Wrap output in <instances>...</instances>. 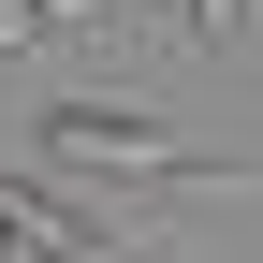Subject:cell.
I'll use <instances>...</instances> for the list:
<instances>
[{
	"mask_svg": "<svg viewBox=\"0 0 263 263\" xmlns=\"http://www.w3.org/2000/svg\"><path fill=\"white\" fill-rule=\"evenodd\" d=\"M59 15H88V0H29V29H59Z\"/></svg>",
	"mask_w": 263,
	"mask_h": 263,
	"instance_id": "obj_5",
	"label": "cell"
},
{
	"mask_svg": "<svg viewBox=\"0 0 263 263\" xmlns=\"http://www.w3.org/2000/svg\"><path fill=\"white\" fill-rule=\"evenodd\" d=\"M44 161L59 176H234V161L176 146V132L132 117V103H44Z\"/></svg>",
	"mask_w": 263,
	"mask_h": 263,
	"instance_id": "obj_1",
	"label": "cell"
},
{
	"mask_svg": "<svg viewBox=\"0 0 263 263\" xmlns=\"http://www.w3.org/2000/svg\"><path fill=\"white\" fill-rule=\"evenodd\" d=\"M15 44H29V0H0V59H15Z\"/></svg>",
	"mask_w": 263,
	"mask_h": 263,
	"instance_id": "obj_4",
	"label": "cell"
},
{
	"mask_svg": "<svg viewBox=\"0 0 263 263\" xmlns=\"http://www.w3.org/2000/svg\"><path fill=\"white\" fill-rule=\"evenodd\" d=\"M0 263H146V249H132V234H103L88 205H59V190L0 176Z\"/></svg>",
	"mask_w": 263,
	"mask_h": 263,
	"instance_id": "obj_2",
	"label": "cell"
},
{
	"mask_svg": "<svg viewBox=\"0 0 263 263\" xmlns=\"http://www.w3.org/2000/svg\"><path fill=\"white\" fill-rule=\"evenodd\" d=\"M190 29H205V44H263V0H176Z\"/></svg>",
	"mask_w": 263,
	"mask_h": 263,
	"instance_id": "obj_3",
	"label": "cell"
}]
</instances>
